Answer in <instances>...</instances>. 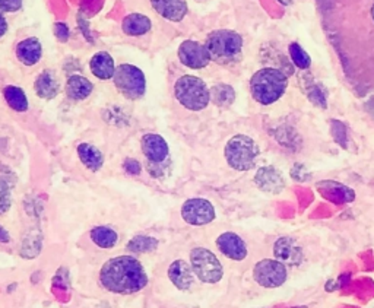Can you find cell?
<instances>
[{"mask_svg": "<svg viewBox=\"0 0 374 308\" xmlns=\"http://www.w3.org/2000/svg\"><path fill=\"white\" fill-rule=\"evenodd\" d=\"M278 2H280L281 5H284V6H288V5L292 4V0H278Z\"/></svg>", "mask_w": 374, "mask_h": 308, "instance_id": "obj_33", "label": "cell"}, {"mask_svg": "<svg viewBox=\"0 0 374 308\" xmlns=\"http://www.w3.org/2000/svg\"><path fill=\"white\" fill-rule=\"evenodd\" d=\"M273 253H275V258L281 263H287L291 266L300 265L304 258L303 250L290 237H282L273 244Z\"/></svg>", "mask_w": 374, "mask_h": 308, "instance_id": "obj_13", "label": "cell"}, {"mask_svg": "<svg viewBox=\"0 0 374 308\" xmlns=\"http://www.w3.org/2000/svg\"><path fill=\"white\" fill-rule=\"evenodd\" d=\"M151 27H153L151 19L145 15H142V13H131L123 19V23H121L123 33L131 35V37L143 35V34L149 33Z\"/></svg>", "mask_w": 374, "mask_h": 308, "instance_id": "obj_21", "label": "cell"}, {"mask_svg": "<svg viewBox=\"0 0 374 308\" xmlns=\"http://www.w3.org/2000/svg\"><path fill=\"white\" fill-rule=\"evenodd\" d=\"M287 85L288 79L284 72L273 67H266L253 75L251 81V91L258 102L263 106H269L284 95Z\"/></svg>", "mask_w": 374, "mask_h": 308, "instance_id": "obj_2", "label": "cell"}, {"mask_svg": "<svg viewBox=\"0 0 374 308\" xmlns=\"http://www.w3.org/2000/svg\"><path fill=\"white\" fill-rule=\"evenodd\" d=\"M94 91V85L82 75H72L66 82V94L73 101H84Z\"/></svg>", "mask_w": 374, "mask_h": 308, "instance_id": "obj_20", "label": "cell"}, {"mask_svg": "<svg viewBox=\"0 0 374 308\" xmlns=\"http://www.w3.org/2000/svg\"><path fill=\"white\" fill-rule=\"evenodd\" d=\"M78 157L81 163L91 171L101 170L104 164V157L101 150L91 143H81L78 146Z\"/></svg>", "mask_w": 374, "mask_h": 308, "instance_id": "obj_22", "label": "cell"}, {"mask_svg": "<svg viewBox=\"0 0 374 308\" xmlns=\"http://www.w3.org/2000/svg\"><path fill=\"white\" fill-rule=\"evenodd\" d=\"M168 277L174 284V287L182 291L189 290L194 282L193 270L185 260H176L171 263V266L168 268Z\"/></svg>", "mask_w": 374, "mask_h": 308, "instance_id": "obj_18", "label": "cell"}, {"mask_svg": "<svg viewBox=\"0 0 374 308\" xmlns=\"http://www.w3.org/2000/svg\"><path fill=\"white\" fill-rule=\"evenodd\" d=\"M35 92L43 99H53L60 91V82L53 70H44L34 84Z\"/></svg>", "mask_w": 374, "mask_h": 308, "instance_id": "obj_19", "label": "cell"}, {"mask_svg": "<svg viewBox=\"0 0 374 308\" xmlns=\"http://www.w3.org/2000/svg\"><path fill=\"white\" fill-rule=\"evenodd\" d=\"M4 97L8 102V106L18 111V113H25L28 110V98L25 95V92L15 85H9L4 89Z\"/></svg>", "mask_w": 374, "mask_h": 308, "instance_id": "obj_24", "label": "cell"}, {"mask_svg": "<svg viewBox=\"0 0 374 308\" xmlns=\"http://www.w3.org/2000/svg\"><path fill=\"white\" fill-rule=\"evenodd\" d=\"M259 155V146L246 135H236L226 146V160L237 171L252 170Z\"/></svg>", "mask_w": 374, "mask_h": 308, "instance_id": "obj_5", "label": "cell"}, {"mask_svg": "<svg viewBox=\"0 0 374 308\" xmlns=\"http://www.w3.org/2000/svg\"><path fill=\"white\" fill-rule=\"evenodd\" d=\"M209 92H211L212 99L219 106H230L231 102L234 101V98H236L233 88L227 87V85L214 87V89L209 91Z\"/></svg>", "mask_w": 374, "mask_h": 308, "instance_id": "obj_27", "label": "cell"}, {"mask_svg": "<svg viewBox=\"0 0 374 308\" xmlns=\"http://www.w3.org/2000/svg\"><path fill=\"white\" fill-rule=\"evenodd\" d=\"M55 30H56V35L62 40V41H66L67 37H69V28L67 25L65 23H56L55 25Z\"/></svg>", "mask_w": 374, "mask_h": 308, "instance_id": "obj_31", "label": "cell"}, {"mask_svg": "<svg viewBox=\"0 0 374 308\" xmlns=\"http://www.w3.org/2000/svg\"><path fill=\"white\" fill-rule=\"evenodd\" d=\"M216 246L219 251L231 260H244L247 255V247L240 236L234 233H224L218 237Z\"/></svg>", "mask_w": 374, "mask_h": 308, "instance_id": "obj_12", "label": "cell"}, {"mask_svg": "<svg viewBox=\"0 0 374 308\" xmlns=\"http://www.w3.org/2000/svg\"><path fill=\"white\" fill-rule=\"evenodd\" d=\"M255 182L258 187L268 193H280L285 187V182L282 174L273 167H263L258 171Z\"/></svg>", "mask_w": 374, "mask_h": 308, "instance_id": "obj_14", "label": "cell"}, {"mask_svg": "<svg viewBox=\"0 0 374 308\" xmlns=\"http://www.w3.org/2000/svg\"><path fill=\"white\" fill-rule=\"evenodd\" d=\"M182 218L190 225H207L215 219V209L207 199H189L182 208Z\"/></svg>", "mask_w": 374, "mask_h": 308, "instance_id": "obj_9", "label": "cell"}, {"mask_svg": "<svg viewBox=\"0 0 374 308\" xmlns=\"http://www.w3.org/2000/svg\"><path fill=\"white\" fill-rule=\"evenodd\" d=\"M371 15H373V19H374V6H373V9H371Z\"/></svg>", "mask_w": 374, "mask_h": 308, "instance_id": "obj_34", "label": "cell"}, {"mask_svg": "<svg viewBox=\"0 0 374 308\" xmlns=\"http://www.w3.org/2000/svg\"><path fill=\"white\" fill-rule=\"evenodd\" d=\"M158 247V240L148 236H136L128 243V250L133 253H151Z\"/></svg>", "mask_w": 374, "mask_h": 308, "instance_id": "obj_25", "label": "cell"}, {"mask_svg": "<svg viewBox=\"0 0 374 308\" xmlns=\"http://www.w3.org/2000/svg\"><path fill=\"white\" fill-rule=\"evenodd\" d=\"M290 55H291V59L294 62V65L297 67H300V69H307L312 63L310 60V56L306 53V50L300 45V44H291L290 45Z\"/></svg>", "mask_w": 374, "mask_h": 308, "instance_id": "obj_28", "label": "cell"}, {"mask_svg": "<svg viewBox=\"0 0 374 308\" xmlns=\"http://www.w3.org/2000/svg\"><path fill=\"white\" fill-rule=\"evenodd\" d=\"M190 263L193 273L205 284H216L222 279V265L216 255L208 248H193L190 253Z\"/></svg>", "mask_w": 374, "mask_h": 308, "instance_id": "obj_7", "label": "cell"}, {"mask_svg": "<svg viewBox=\"0 0 374 308\" xmlns=\"http://www.w3.org/2000/svg\"><path fill=\"white\" fill-rule=\"evenodd\" d=\"M143 155L151 164H161L168 158V145L165 139L157 133H148L142 138Z\"/></svg>", "mask_w": 374, "mask_h": 308, "instance_id": "obj_11", "label": "cell"}, {"mask_svg": "<svg viewBox=\"0 0 374 308\" xmlns=\"http://www.w3.org/2000/svg\"><path fill=\"white\" fill-rule=\"evenodd\" d=\"M89 236L99 248H113L119 243V234L110 226H97Z\"/></svg>", "mask_w": 374, "mask_h": 308, "instance_id": "obj_23", "label": "cell"}, {"mask_svg": "<svg viewBox=\"0 0 374 308\" xmlns=\"http://www.w3.org/2000/svg\"><path fill=\"white\" fill-rule=\"evenodd\" d=\"M0 243H2V244L11 243V236H9V233L2 225H0Z\"/></svg>", "mask_w": 374, "mask_h": 308, "instance_id": "obj_32", "label": "cell"}, {"mask_svg": "<svg viewBox=\"0 0 374 308\" xmlns=\"http://www.w3.org/2000/svg\"><path fill=\"white\" fill-rule=\"evenodd\" d=\"M99 284L114 294H135L148 285V275L132 255H119L107 260L99 270Z\"/></svg>", "mask_w": 374, "mask_h": 308, "instance_id": "obj_1", "label": "cell"}, {"mask_svg": "<svg viewBox=\"0 0 374 308\" xmlns=\"http://www.w3.org/2000/svg\"><path fill=\"white\" fill-rule=\"evenodd\" d=\"M211 60L221 65H229L236 62L241 55L243 38L236 31L219 30L208 35L205 44Z\"/></svg>", "mask_w": 374, "mask_h": 308, "instance_id": "obj_3", "label": "cell"}, {"mask_svg": "<svg viewBox=\"0 0 374 308\" xmlns=\"http://www.w3.org/2000/svg\"><path fill=\"white\" fill-rule=\"evenodd\" d=\"M174 94L180 104L192 111L204 110L211 101V92L202 79L186 75L174 85Z\"/></svg>", "mask_w": 374, "mask_h": 308, "instance_id": "obj_4", "label": "cell"}, {"mask_svg": "<svg viewBox=\"0 0 374 308\" xmlns=\"http://www.w3.org/2000/svg\"><path fill=\"white\" fill-rule=\"evenodd\" d=\"M179 59L185 66L190 69H204L211 62L207 47L193 40L182 43L179 48Z\"/></svg>", "mask_w": 374, "mask_h": 308, "instance_id": "obj_10", "label": "cell"}, {"mask_svg": "<svg viewBox=\"0 0 374 308\" xmlns=\"http://www.w3.org/2000/svg\"><path fill=\"white\" fill-rule=\"evenodd\" d=\"M113 81L121 95L129 99H139L146 91L145 75L133 65H120L116 67Z\"/></svg>", "mask_w": 374, "mask_h": 308, "instance_id": "obj_6", "label": "cell"}, {"mask_svg": "<svg viewBox=\"0 0 374 308\" xmlns=\"http://www.w3.org/2000/svg\"><path fill=\"white\" fill-rule=\"evenodd\" d=\"M43 45L38 38L30 37L16 45V57L25 66H34L41 60Z\"/></svg>", "mask_w": 374, "mask_h": 308, "instance_id": "obj_15", "label": "cell"}, {"mask_svg": "<svg viewBox=\"0 0 374 308\" xmlns=\"http://www.w3.org/2000/svg\"><path fill=\"white\" fill-rule=\"evenodd\" d=\"M12 207V192L8 180L0 177V215H5Z\"/></svg>", "mask_w": 374, "mask_h": 308, "instance_id": "obj_29", "label": "cell"}, {"mask_svg": "<svg viewBox=\"0 0 374 308\" xmlns=\"http://www.w3.org/2000/svg\"><path fill=\"white\" fill-rule=\"evenodd\" d=\"M288 272L284 263L273 259H265L256 263L253 277L263 288H278L284 285Z\"/></svg>", "mask_w": 374, "mask_h": 308, "instance_id": "obj_8", "label": "cell"}, {"mask_svg": "<svg viewBox=\"0 0 374 308\" xmlns=\"http://www.w3.org/2000/svg\"><path fill=\"white\" fill-rule=\"evenodd\" d=\"M89 69L95 78L101 79V81H109V79H113L114 72H116V65H114L113 57L109 53H106V51H98V53H95L89 62Z\"/></svg>", "mask_w": 374, "mask_h": 308, "instance_id": "obj_17", "label": "cell"}, {"mask_svg": "<svg viewBox=\"0 0 374 308\" xmlns=\"http://www.w3.org/2000/svg\"><path fill=\"white\" fill-rule=\"evenodd\" d=\"M22 8V0H0V38L8 31V21L5 18L9 12H18Z\"/></svg>", "mask_w": 374, "mask_h": 308, "instance_id": "obj_26", "label": "cell"}, {"mask_svg": "<svg viewBox=\"0 0 374 308\" xmlns=\"http://www.w3.org/2000/svg\"><path fill=\"white\" fill-rule=\"evenodd\" d=\"M124 170H126L129 174H139L141 172V164L136 160H126L124 163Z\"/></svg>", "mask_w": 374, "mask_h": 308, "instance_id": "obj_30", "label": "cell"}, {"mask_svg": "<svg viewBox=\"0 0 374 308\" xmlns=\"http://www.w3.org/2000/svg\"><path fill=\"white\" fill-rule=\"evenodd\" d=\"M153 8L165 19L180 22L187 13L186 0H151Z\"/></svg>", "mask_w": 374, "mask_h": 308, "instance_id": "obj_16", "label": "cell"}]
</instances>
